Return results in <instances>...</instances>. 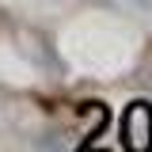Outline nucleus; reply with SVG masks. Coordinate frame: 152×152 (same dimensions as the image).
Segmentation results:
<instances>
[{
	"instance_id": "f257e3e1",
	"label": "nucleus",
	"mask_w": 152,
	"mask_h": 152,
	"mask_svg": "<svg viewBox=\"0 0 152 152\" xmlns=\"http://www.w3.org/2000/svg\"><path fill=\"white\" fill-rule=\"evenodd\" d=\"M122 145L126 152H152V107L148 103H129L122 114Z\"/></svg>"
}]
</instances>
